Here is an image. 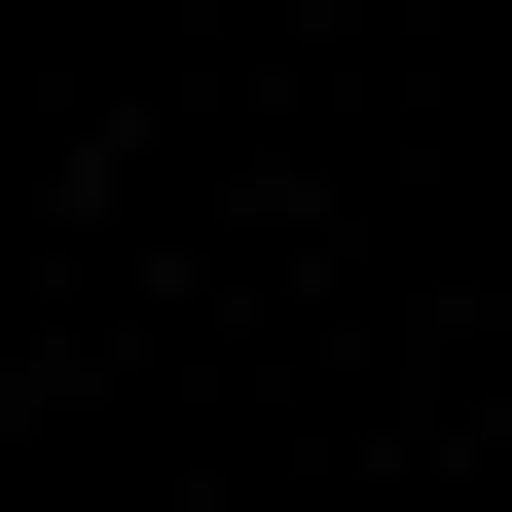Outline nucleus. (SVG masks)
<instances>
[]
</instances>
